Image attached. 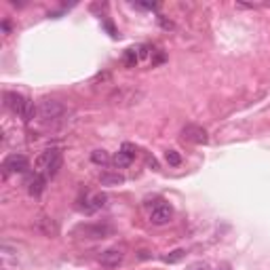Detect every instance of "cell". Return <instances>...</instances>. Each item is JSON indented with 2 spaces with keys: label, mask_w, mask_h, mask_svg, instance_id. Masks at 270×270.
Here are the masks:
<instances>
[{
  "label": "cell",
  "mask_w": 270,
  "mask_h": 270,
  "mask_svg": "<svg viewBox=\"0 0 270 270\" xmlns=\"http://www.w3.org/2000/svg\"><path fill=\"white\" fill-rule=\"evenodd\" d=\"M4 106L9 108L13 114L21 116L23 123H30L32 118H34V114L38 112V108H34V104L17 91H6L4 93Z\"/></svg>",
  "instance_id": "obj_1"
},
{
  "label": "cell",
  "mask_w": 270,
  "mask_h": 270,
  "mask_svg": "<svg viewBox=\"0 0 270 270\" xmlns=\"http://www.w3.org/2000/svg\"><path fill=\"white\" fill-rule=\"evenodd\" d=\"M66 112V108H63L61 101L57 99H43L41 104H38V116H41L43 123H55L59 121Z\"/></svg>",
  "instance_id": "obj_2"
},
{
  "label": "cell",
  "mask_w": 270,
  "mask_h": 270,
  "mask_svg": "<svg viewBox=\"0 0 270 270\" xmlns=\"http://www.w3.org/2000/svg\"><path fill=\"white\" fill-rule=\"evenodd\" d=\"M139 99H141V91H135L133 87H121V89H116V91L108 97L110 104L118 106V108L133 106V104H137Z\"/></svg>",
  "instance_id": "obj_3"
},
{
  "label": "cell",
  "mask_w": 270,
  "mask_h": 270,
  "mask_svg": "<svg viewBox=\"0 0 270 270\" xmlns=\"http://www.w3.org/2000/svg\"><path fill=\"white\" fill-rule=\"evenodd\" d=\"M76 234H83L85 239H106L108 234H112V226L110 224H83L76 228Z\"/></svg>",
  "instance_id": "obj_4"
},
{
  "label": "cell",
  "mask_w": 270,
  "mask_h": 270,
  "mask_svg": "<svg viewBox=\"0 0 270 270\" xmlns=\"http://www.w3.org/2000/svg\"><path fill=\"white\" fill-rule=\"evenodd\" d=\"M28 169H30V161H28V156H23V154H9L2 163L4 176H11V173H26Z\"/></svg>",
  "instance_id": "obj_5"
},
{
  "label": "cell",
  "mask_w": 270,
  "mask_h": 270,
  "mask_svg": "<svg viewBox=\"0 0 270 270\" xmlns=\"http://www.w3.org/2000/svg\"><path fill=\"white\" fill-rule=\"evenodd\" d=\"M173 220V209L171 205H165V203H156L152 211H150V222H152L154 226H165L169 224Z\"/></svg>",
  "instance_id": "obj_6"
},
{
  "label": "cell",
  "mask_w": 270,
  "mask_h": 270,
  "mask_svg": "<svg viewBox=\"0 0 270 270\" xmlns=\"http://www.w3.org/2000/svg\"><path fill=\"white\" fill-rule=\"evenodd\" d=\"M181 137H184L186 141H192V144H207L209 141V135H207V131H205V127L192 125V123L181 129Z\"/></svg>",
  "instance_id": "obj_7"
},
{
  "label": "cell",
  "mask_w": 270,
  "mask_h": 270,
  "mask_svg": "<svg viewBox=\"0 0 270 270\" xmlns=\"http://www.w3.org/2000/svg\"><path fill=\"white\" fill-rule=\"evenodd\" d=\"M123 258H125V253L121 249H106L104 253L99 256V262H101V266H106V268H118L123 264Z\"/></svg>",
  "instance_id": "obj_8"
},
{
  "label": "cell",
  "mask_w": 270,
  "mask_h": 270,
  "mask_svg": "<svg viewBox=\"0 0 270 270\" xmlns=\"http://www.w3.org/2000/svg\"><path fill=\"white\" fill-rule=\"evenodd\" d=\"M57 152H59L57 148L43 150V152L38 154V158L34 161V169H36V173H43V176H45V171L49 169V165L53 163V158H55V154H57Z\"/></svg>",
  "instance_id": "obj_9"
},
{
  "label": "cell",
  "mask_w": 270,
  "mask_h": 270,
  "mask_svg": "<svg viewBox=\"0 0 270 270\" xmlns=\"http://www.w3.org/2000/svg\"><path fill=\"white\" fill-rule=\"evenodd\" d=\"M135 158V146L133 144H123V148L118 150V154L114 156V165L116 167H129Z\"/></svg>",
  "instance_id": "obj_10"
},
{
  "label": "cell",
  "mask_w": 270,
  "mask_h": 270,
  "mask_svg": "<svg viewBox=\"0 0 270 270\" xmlns=\"http://www.w3.org/2000/svg\"><path fill=\"white\" fill-rule=\"evenodd\" d=\"M46 176H43V173H34L30 180H28V192L32 196H41L45 192V188H46Z\"/></svg>",
  "instance_id": "obj_11"
},
{
  "label": "cell",
  "mask_w": 270,
  "mask_h": 270,
  "mask_svg": "<svg viewBox=\"0 0 270 270\" xmlns=\"http://www.w3.org/2000/svg\"><path fill=\"white\" fill-rule=\"evenodd\" d=\"M36 228L41 230L45 236H55V234H57V226H55V222L51 218H38L36 220Z\"/></svg>",
  "instance_id": "obj_12"
},
{
  "label": "cell",
  "mask_w": 270,
  "mask_h": 270,
  "mask_svg": "<svg viewBox=\"0 0 270 270\" xmlns=\"http://www.w3.org/2000/svg\"><path fill=\"white\" fill-rule=\"evenodd\" d=\"M99 181H101V186H118V184H123V181H125V178L121 176V173L106 171V173H101V176H99Z\"/></svg>",
  "instance_id": "obj_13"
},
{
  "label": "cell",
  "mask_w": 270,
  "mask_h": 270,
  "mask_svg": "<svg viewBox=\"0 0 270 270\" xmlns=\"http://www.w3.org/2000/svg\"><path fill=\"white\" fill-rule=\"evenodd\" d=\"M106 201H108V196H106V194H101V192H97V194H93V196L89 198V201H87V203H91V205H87L85 209L89 211V213H93V211H97V209L104 207Z\"/></svg>",
  "instance_id": "obj_14"
},
{
  "label": "cell",
  "mask_w": 270,
  "mask_h": 270,
  "mask_svg": "<svg viewBox=\"0 0 270 270\" xmlns=\"http://www.w3.org/2000/svg\"><path fill=\"white\" fill-rule=\"evenodd\" d=\"M61 163H63L61 152H57V154H55V158H53V163L49 165V169L45 171L46 180H51V178H55V176H57V173H59V169H61Z\"/></svg>",
  "instance_id": "obj_15"
},
{
  "label": "cell",
  "mask_w": 270,
  "mask_h": 270,
  "mask_svg": "<svg viewBox=\"0 0 270 270\" xmlns=\"http://www.w3.org/2000/svg\"><path fill=\"white\" fill-rule=\"evenodd\" d=\"M91 161L95 163V165H110V161H112V158H110V154L106 152V150H93L91 152Z\"/></svg>",
  "instance_id": "obj_16"
},
{
  "label": "cell",
  "mask_w": 270,
  "mask_h": 270,
  "mask_svg": "<svg viewBox=\"0 0 270 270\" xmlns=\"http://www.w3.org/2000/svg\"><path fill=\"white\" fill-rule=\"evenodd\" d=\"M186 256V251L184 249H176V251H171V253H167V256L163 258V262H167V264H178V262Z\"/></svg>",
  "instance_id": "obj_17"
},
{
  "label": "cell",
  "mask_w": 270,
  "mask_h": 270,
  "mask_svg": "<svg viewBox=\"0 0 270 270\" xmlns=\"http://www.w3.org/2000/svg\"><path fill=\"white\" fill-rule=\"evenodd\" d=\"M165 161L169 163L171 167H180L181 165V156H180V152H176V150H167V152H165Z\"/></svg>",
  "instance_id": "obj_18"
},
{
  "label": "cell",
  "mask_w": 270,
  "mask_h": 270,
  "mask_svg": "<svg viewBox=\"0 0 270 270\" xmlns=\"http://www.w3.org/2000/svg\"><path fill=\"white\" fill-rule=\"evenodd\" d=\"M137 61H139V53L135 51V49H129V51L125 53V63L129 68H135V66H137Z\"/></svg>",
  "instance_id": "obj_19"
},
{
  "label": "cell",
  "mask_w": 270,
  "mask_h": 270,
  "mask_svg": "<svg viewBox=\"0 0 270 270\" xmlns=\"http://www.w3.org/2000/svg\"><path fill=\"white\" fill-rule=\"evenodd\" d=\"M188 270H211L207 262H194V264H190Z\"/></svg>",
  "instance_id": "obj_20"
},
{
  "label": "cell",
  "mask_w": 270,
  "mask_h": 270,
  "mask_svg": "<svg viewBox=\"0 0 270 270\" xmlns=\"http://www.w3.org/2000/svg\"><path fill=\"white\" fill-rule=\"evenodd\" d=\"M9 30H11L9 21H2V32H4V34H9Z\"/></svg>",
  "instance_id": "obj_21"
},
{
  "label": "cell",
  "mask_w": 270,
  "mask_h": 270,
  "mask_svg": "<svg viewBox=\"0 0 270 270\" xmlns=\"http://www.w3.org/2000/svg\"><path fill=\"white\" fill-rule=\"evenodd\" d=\"M137 6H139V9H150V11L156 9V4H137Z\"/></svg>",
  "instance_id": "obj_22"
},
{
  "label": "cell",
  "mask_w": 270,
  "mask_h": 270,
  "mask_svg": "<svg viewBox=\"0 0 270 270\" xmlns=\"http://www.w3.org/2000/svg\"><path fill=\"white\" fill-rule=\"evenodd\" d=\"M218 270H232V268H230V264H222Z\"/></svg>",
  "instance_id": "obj_23"
}]
</instances>
